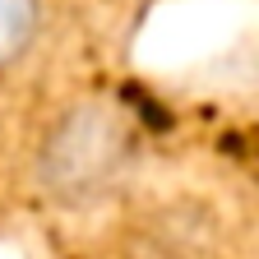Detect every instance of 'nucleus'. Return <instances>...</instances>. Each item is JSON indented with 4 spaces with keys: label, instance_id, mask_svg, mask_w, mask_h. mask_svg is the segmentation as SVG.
<instances>
[{
    "label": "nucleus",
    "instance_id": "obj_1",
    "mask_svg": "<svg viewBox=\"0 0 259 259\" xmlns=\"http://www.w3.org/2000/svg\"><path fill=\"white\" fill-rule=\"evenodd\" d=\"M130 162H135L130 120L111 102H74L37 139L32 176L51 204L79 213L111 199L130 176Z\"/></svg>",
    "mask_w": 259,
    "mask_h": 259
},
{
    "label": "nucleus",
    "instance_id": "obj_2",
    "mask_svg": "<svg viewBox=\"0 0 259 259\" xmlns=\"http://www.w3.org/2000/svg\"><path fill=\"white\" fill-rule=\"evenodd\" d=\"M42 32V0H0V74L32 51Z\"/></svg>",
    "mask_w": 259,
    "mask_h": 259
}]
</instances>
